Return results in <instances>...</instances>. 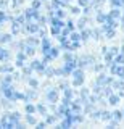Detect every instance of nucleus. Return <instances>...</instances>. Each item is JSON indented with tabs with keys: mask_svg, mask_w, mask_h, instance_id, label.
Returning a JSON list of instances; mask_svg holds the SVG:
<instances>
[{
	"mask_svg": "<svg viewBox=\"0 0 124 129\" xmlns=\"http://www.w3.org/2000/svg\"><path fill=\"white\" fill-rule=\"evenodd\" d=\"M26 19H31V18H35L37 19V16H39V11H37V8H29V10H26Z\"/></svg>",
	"mask_w": 124,
	"mask_h": 129,
	"instance_id": "1",
	"label": "nucleus"
},
{
	"mask_svg": "<svg viewBox=\"0 0 124 129\" xmlns=\"http://www.w3.org/2000/svg\"><path fill=\"white\" fill-rule=\"evenodd\" d=\"M50 40L47 39V37H44V40H42V53L44 55H49V52H50Z\"/></svg>",
	"mask_w": 124,
	"mask_h": 129,
	"instance_id": "2",
	"label": "nucleus"
},
{
	"mask_svg": "<svg viewBox=\"0 0 124 129\" xmlns=\"http://www.w3.org/2000/svg\"><path fill=\"white\" fill-rule=\"evenodd\" d=\"M47 99H49V102L50 103H55V102H58V92L55 90V89H52V90L47 94Z\"/></svg>",
	"mask_w": 124,
	"mask_h": 129,
	"instance_id": "3",
	"label": "nucleus"
},
{
	"mask_svg": "<svg viewBox=\"0 0 124 129\" xmlns=\"http://www.w3.org/2000/svg\"><path fill=\"white\" fill-rule=\"evenodd\" d=\"M31 68H32V70H37L39 73H44V71H45V64L40 63V61H37V60H34V61H32Z\"/></svg>",
	"mask_w": 124,
	"mask_h": 129,
	"instance_id": "4",
	"label": "nucleus"
},
{
	"mask_svg": "<svg viewBox=\"0 0 124 129\" xmlns=\"http://www.w3.org/2000/svg\"><path fill=\"white\" fill-rule=\"evenodd\" d=\"M26 31H27V32H37V31H39V24L29 23V24L26 26Z\"/></svg>",
	"mask_w": 124,
	"mask_h": 129,
	"instance_id": "5",
	"label": "nucleus"
},
{
	"mask_svg": "<svg viewBox=\"0 0 124 129\" xmlns=\"http://www.w3.org/2000/svg\"><path fill=\"white\" fill-rule=\"evenodd\" d=\"M108 100H110V105H116L119 102V95H113V94H110L108 95Z\"/></svg>",
	"mask_w": 124,
	"mask_h": 129,
	"instance_id": "6",
	"label": "nucleus"
},
{
	"mask_svg": "<svg viewBox=\"0 0 124 129\" xmlns=\"http://www.w3.org/2000/svg\"><path fill=\"white\" fill-rule=\"evenodd\" d=\"M113 61H114L116 64H122V63H124V53H121V55L116 53V56L113 58Z\"/></svg>",
	"mask_w": 124,
	"mask_h": 129,
	"instance_id": "7",
	"label": "nucleus"
},
{
	"mask_svg": "<svg viewBox=\"0 0 124 129\" xmlns=\"http://www.w3.org/2000/svg\"><path fill=\"white\" fill-rule=\"evenodd\" d=\"M11 40V36L10 34H3V36H0V44H8Z\"/></svg>",
	"mask_w": 124,
	"mask_h": 129,
	"instance_id": "8",
	"label": "nucleus"
},
{
	"mask_svg": "<svg viewBox=\"0 0 124 129\" xmlns=\"http://www.w3.org/2000/svg\"><path fill=\"white\" fill-rule=\"evenodd\" d=\"M105 63L106 64H111V63H113V55H111L108 50L105 52Z\"/></svg>",
	"mask_w": 124,
	"mask_h": 129,
	"instance_id": "9",
	"label": "nucleus"
},
{
	"mask_svg": "<svg viewBox=\"0 0 124 129\" xmlns=\"http://www.w3.org/2000/svg\"><path fill=\"white\" fill-rule=\"evenodd\" d=\"M0 71L2 73H11L13 71V66H10V64H2V66H0Z\"/></svg>",
	"mask_w": 124,
	"mask_h": 129,
	"instance_id": "10",
	"label": "nucleus"
},
{
	"mask_svg": "<svg viewBox=\"0 0 124 129\" xmlns=\"http://www.w3.org/2000/svg\"><path fill=\"white\" fill-rule=\"evenodd\" d=\"M100 115H102L100 118H102L103 121H110V119H111V113H110V111H102Z\"/></svg>",
	"mask_w": 124,
	"mask_h": 129,
	"instance_id": "11",
	"label": "nucleus"
},
{
	"mask_svg": "<svg viewBox=\"0 0 124 129\" xmlns=\"http://www.w3.org/2000/svg\"><path fill=\"white\" fill-rule=\"evenodd\" d=\"M58 53H60V50L57 47H50V52H49V55L52 56V58H55V56H58Z\"/></svg>",
	"mask_w": 124,
	"mask_h": 129,
	"instance_id": "12",
	"label": "nucleus"
},
{
	"mask_svg": "<svg viewBox=\"0 0 124 129\" xmlns=\"http://www.w3.org/2000/svg\"><path fill=\"white\" fill-rule=\"evenodd\" d=\"M8 58H10V53L3 48H0V60H8Z\"/></svg>",
	"mask_w": 124,
	"mask_h": 129,
	"instance_id": "13",
	"label": "nucleus"
},
{
	"mask_svg": "<svg viewBox=\"0 0 124 129\" xmlns=\"http://www.w3.org/2000/svg\"><path fill=\"white\" fill-rule=\"evenodd\" d=\"M11 81H13V78H11V76H3L2 86H8V84H11Z\"/></svg>",
	"mask_w": 124,
	"mask_h": 129,
	"instance_id": "14",
	"label": "nucleus"
},
{
	"mask_svg": "<svg viewBox=\"0 0 124 129\" xmlns=\"http://www.w3.org/2000/svg\"><path fill=\"white\" fill-rule=\"evenodd\" d=\"M73 42H79L81 40V34H77V32H71V37H69Z\"/></svg>",
	"mask_w": 124,
	"mask_h": 129,
	"instance_id": "15",
	"label": "nucleus"
},
{
	"mask_svg": "<svg viewBox=\"0 0 124 129\" xmlns=\"http://www.w3.org/2000/svg\"><path fill=\"white\" fill-rule=\"evenodd\" d=\"M110 16H111V18H114V19H118L119 16H121V11H119L118 8H114V10H113V11L110 13Z\"/></svg>",
	"mask_w": 124,
	"mask_h": 129,
	"instance_id": "16",
	"label": "nucleus"
},
{
	"mask_svg": "<svg viewBox=\"0 0 124 129\" xmlns=\"http://www.w3.org/2000/svg\"><path fill=\"white\" fill-rule=\"evenodd\" d=\"M55 16L61 19L63 16H65V11H63V10H61V8H60V7H57V10H55Z\"/></svg>",
	"mask_w": 124,
	"mask_h": 129,
	"instance_id": "17",
	"label": "nucleus"
},
{
	"mask_svg": "<svg viewBox=\"0 0 124 129\" xmlns=\"http://www.w3.org/2000/svg\"><path fill=\"white\" fill-rule=\"evenodd\" d=\"M35 111L42 113V115H47V107H44V105H37V107H35Z\"/></svg>",
	"mask_w": 124,
	"mask_h": 129,
	"instance_id": "18",
	"label": "nucleus"
},
{
	"mask_svg": "<svg viewBox=\"0 0 124 129\" xmlns=\"http://www.w3.org/2000/svg\"><path fill=\"white\" fill-rule=\"evenodd\" d=\"M24 48V53L29 56V55H34V48H32V45H27V47H23Z\"/></svg>",
	"mask_w": 124,
	"mask_h": 129,
	"instance_id": "19",
	"label": "nucleus"
},
{
	"mask_svg": "<svg viewBox=\"0 0 124 129\" xmlns=\"http://www.w3.org/2000/svg\"><path fill=\"white\" fill-rule=\"evenodd\" d=\"M24 97H26V99H31V100H34L35 97H37V92H35V90H29V92H27V94H26Z\"/></svg>",
	"mask_w": 124,
	"mask_h": 129,
	"instance_id": "20",
	"label": "nucleus"
},
{
	"mask_svg": "<svg viewBox=\"0 0 124 129\" xmlns=\"http://www.w3.org/2000/svg\"><path fill=\"white\" fill-rule=\"evenodd\" d=\"M111 84L114 86V89H124V82H122V81H113Z\"/></svg>",
	"mask_w": 124,
	"mask_h": 129,
	"instance_id": "21",
	"label": "nucleus"
},
{
	"mask_svg": "<svg viewBox=\"0 0 124 129\" xmlns=\"http://www.w3.org/2000/svg\"><path fill=\"white\" fill-rule=\"evenodd\" d=\"M63 90H65V99H69V100H71V97H73V90H71L69 87L63 89Z\"/></svg>",
	"mask_w": 124,
	"mask_h": 129,
	"instance_id": "22",
	"label": "nucleus"
},
{
	"mask_svg": "<svg viewBox=\"0 0 124 129\" xmlns=\"http://www.w3.org/2000/svg\"><path fill=\"white\" fill-rule=\"evenodd\" d=\"M105 19H106V15L105 13H98L97 15V21L98 23H105Z\"/></svg>",
	"mask_w": 124,
	"mask_h": 129,
	"instance_id": "23",
	"label": "nucleus"
},
{
	"mask_svg": "<svg viewBox=\"0 0 124 129\" xmlns=\"http://www.w3.org/2000/svg\"><path fill=\"white\" fill-rule=\"evenodd\" d=\"M113 116H114V119H116V121H121V119H122V111H114V113H113Z\"/></svg>",
	"mask_w": 124,
	"mask_h": 129,
	"instance_id": "24",
	"label": "nucleus"
},
{
	"mask_svg": "<svg viewBox=\"0 0 124 129\" xmlns=\"http://www.w3.org/2000/svg\"><path fill=\"white\" fill-rule=\"evenodd\" d=\"M27 82H29V86H31V87H37V86H39L37 79H32V78H31V79H27Z\"/></svg>",
	"mask_w": 124,
	"mask_h": 129,
	"instance_id": "25",
	"label": "nucleus"
},
{
	"mask_svg": "<svg viewBox=\"0 0 124 129\" xmlns=\"http://www.w3.org/2000/svg\"><path fill=\"white\" fill-rule=\"evenodd\" d=\"M26 121H27V124H35V123H37V121H35V118H34V116H29V115L26 116Z\"/></svg>",
	"mask_w": 124,
	"mask_h": 129,
	"instance_id": "26",
	"label": "nucleus"
},
{
	"mask_svg": "<svg viewBox=\"0 0 124 129\" xmlns=\"http://www.w3.org/2000/svg\"><path fill=\"white\" fill-rule=\"evenodd\" d=\"M0 105H2L3 108H10V105H11V103H10V100H8V99H5V100H2V102H0Z\"/></svg>",
	"mask_w": 124,
	"mask_h": 129,
	"instance_id": "27",
	"label": "nucleus"
},
{
	"mask_svg": "<svg viewBox=\"0 0 124 129\" xmlns=\"http://www.w3.org/2000/svg\"><path fill=\"white\" fill-rule=\"evenodd\" d=\"M35 111V107H34V105H29V103H27L26 105V113H34Z\"/></svg>",
	"mask_w": 124,
	"mask_h": 129,
	"instance_id": "28",
	"label": "nucleus"
},
{
	"mask_svg": "<svg viewBox=\"0 0 124 129\" xmlns=\"http://www.w3.org/2000/svg\"><path fill=\"white\" fill-rule=\"evenodd\" d=\"M89 36H90V31H82L81 39H82V40H87V39H89Z\"/></svg>",
	"mask_w": 124,
	"mask_h": 129,
	"instance_id": "29",
	"label": "nucleus"
},
{
	"mask_svg": "<svg viewBox=\"0 0 124 129\" xmlns=\"http://www.w3.org/2000/svg\"><path fill=\"white\" fill-rule=\"evenodd\" d=\"M90 34H94L95 39H102V31H100V29H95L94 32H90Z\"/></svg>",
	"mask_w": 124,
	"mask_h": 129,
	"instance_id": "30",
	"label": "nucleus"
},
{
	"mask_svg": "<svg viewBox=\"0 0 124 129\" xmlns=\"http://www.w3.org/2000/svg\"><path fill=\"white\" fill-rule=\"evenodd\" d=\"M27 44H31V45H37L39 40H37V39H34V37H29V39H27Z\"/></svg>",
	"mask_w": 124,
	"mask_h": 129,
	"instance_id": "31",
	"label": "nucleus"
},
{
	"mask_svg": "<svg viewBox=\"0 0 124 129\" xmlns=\"http://www.w3.org/2000/svg\"><path fill=\"white\" fill-rule=\"evenodd\" d=\"M57 118H58L57 115H55V116H49V118H47V123H49V124H52V123H55V121H57Z\"/></svg>",
	"mask_w": 124,
	"mask_h": 129,
	"instance_id": "32",
	"label": "nucleus"
},
{
	"mask_svg": "<svg viewBox=\"0 0 124 129\" xmlns=\"http://www.w3.org/2000/svg\"><path fill=\"white\" fill-rule=\"evenodd\" d=\"M77 3H79V7H87L89 5V0H77Z\"/></svg>",
	"mask_w": 124,
	"mask_h": 129,
	"instance_id": "33",
	"label": "nucleus"
},
{
	"mask_svg": "<svg viewBox=\"0 0 124 129\" xmlns=\"http://www.w3.org/2000/svg\"><path fill=\"white\" fill-rule=\"evenodd\" d=\"M65 60H66V61H73V60H76V58H74L71 53H66V55H65Z\"/></svg>",
	"mask_w": 124,
	"mask_h": 129,
	"instance_id": "34",
	"label": "nucleus"
},
{
	"mask_svg": "<svg viewBox=\"0 0 124 129\" xmlns=\"http://www.w3.org/2000/svg\"><path fill=\"white\" fill-rule=\"evenodd\" d=\"M7 5H8V0H0V10H2V8H5Z\"/></svg>",
	"mask_w": 124,
	"mask_h": 129,
	"instance_id": "35",
	"label": "nucleus"
},
{
	"mask_svg": "<svg viewBox=\"0 0 124 129\" xmlns=\"http://www.w3.org/2000/svg\"><path fill=\"white\" fill-rule=\"evenodd\" d=\"M40 0H34V2H32V8H39V7H40Z\"/></svg>",
	"mask_w": 124,
	"mask_h": 129,
	"instance_id": "36",
	"label": "nucleus"
},
{
	"mask_svg": "<svg viewBox=\"0 0 124 129\" xmlns=\"http://www.w3.org/2000/svg\"><path fill=\"white\" fill-rule=\"evenodd\" d=\"M77 26H79V29H84V26H86V19H81V21L77 23Z\"/></svg>",
	"mask_w": 124,
	"mask_h": 129,
	"instance_id": "37",
	"label": "nucleus"
},
{
	"mask_svg": "<svg viewBox=\"0 0 124 129\" xmlns=\"http://www.w3.org/2000/svg\"><path fill=\"white\" fill-rule=\"evenodd\" d=\"M66 29L69 31V32H71V31L74 29V26H73V21H68V26H66Z\"/></svg>",
	"mask_w": 124,
	"mask_h": 129,
	"instance_id": "38",
	"label": "nucleus"
},
{
	"mask_svg": "<svg viewBox=\"0 0 124 129\" xmlns=\"http://www.w3.org/2000/svg\"><path fill=\"white\" fill-rule=\"evenodd\" d=\"M23 73H24V74H31V73H32V68H24Z\"/></svg>",
	"mask_w": 124,
	"mask_h": 129,
	"instance_id": "39",
	"label": "nucleus"
},
{
	"mask_svg": "<svg viewBox=\"0 0 124 129\" xmlns=\"http://www.w3.org/2000/svg\"><path fill=\"white\" fill-rule=\"evenodd\" d=\"M26 58V53H23V52H19L18 53V60H24Z\"/></svg>",
	"mask_w": 124,
	"mask_h": 129,
	"instance_id": "40",
	"label": "nucleus"
},
{
	"mask_svg": "<svg viewBox=\"0 0 124 129\" xmlns=\"http://www.w3.org/2000/svg\"><path fill=\"white\" fill-rule=\"evenodd\" d=\"M71 11H73V13H76V15H77V13H81V10H79L77 7H73V8H71Z\"/></svg>",
	"mask_w": 124,
	"mask_h": 129,
	"instance_id": "41",
	"label": "nucleus"
},
{
	"mask_svg": "<svg viewBox=\"0 0 124 129\" xmlns=\"http://www.w3.org/2000/svg\"><path fill=\"white\" fill-rule=\"evenodd\" d=\"M102 68H103V64H95L94 70H95V71H102Z\"/></svg>",
	"mask_w": 124,
	"mask_h": 129,
	"instance_id": "42",
	"label": "nucleus"
},
{
	"mask_svg": "<svg viewBox=\"0 0 124 129\" xmlns=\"http://www.w3.org/2000/svg\"><path fill=\"white\" fill-rule=\"evenodd\" d=\"M121 50H122V53H124V45H122V48H121Z\"/></svg>",
	"mask_w": 124,
	"mask_h": 129,
	"instance_id": "43",
	"label": "nucleus"
},
{
	"mask_svg": "<svg viewBox=\"0 0 124 129\" xmlns=\"http://www.w3.org/2000/svg\"><path fill=\"white\" fill-rule=\"evenodd\" d=\"M122 116H124V111H122Z\"/></svg>",
	"mask_w": 124,
	"mask_h": 129,
	"instance_id": "44",
	"label": "nucleus"
}]
</instances>
